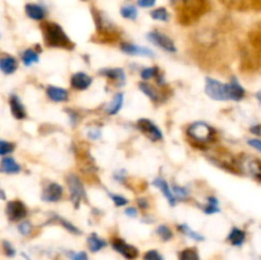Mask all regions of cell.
Returning a JSON list of instances; mask_svg holds the SVG:
<instances>
[{"mask_svg":"<svg viewBox=\"0 0 261 260\" xmlns=\"http://www.w3.org/2000/svg\"><path fill=\"white\" fill-rule=\"evenodd\" d=\"M70 84L74 89L76 91H84V89L89 88L92 84V78L86 73H75L70 78Z\"/></svg>","mask_w":261,"mask_h":260,"instance_id":"7c38bea8","label":"cell"},{"mask_svg":"<svg viewBox=\"0 0 261 260\" xmlns=\"http://www.w3.org/2000/svg\"><path fill=\"white\" fill-rule=\"evenodd\" d=\"M68 114H69V117H70L71 125H75L76 121H78V115H76L74 111H70V110H68Z\"/></svg>","mask_w":261,"mask_h":260,"instance_id":"f6af8a7d","label":"cell"},{"mask_svg":"<svg viewBox=\"0 0 261 260\" xmlns=\"http://www.w3.org/2000/svg\"><path fill=\"white\" fill-rule=\"evenodd\" d=\"M27 206L20 200H12L7 204V216L9 221L20 222L27 217Z\"/></svg>","mask_w":261,"mask_h":260,"instance_id":"ba28073f","label":"cell"},{"mask_svg":"<svg viewBox=\"0 0 261 260\" xmlns=\"http://www.w3.org/2000/svg\"><path fill=\"white\" fill-rule=\"evenodd\" d=\"M46 93H47L48 98L54 102H65L69 98L68 91L56 86H48Z\"/></svg>","mask_w":261,"mask_h":260,"instance_id":"e0dca14e","label":"cell"},{"mask_svg":"<svg viewBox=\"0 0 261 260\" xmlns=\"http://www.w3.org/2000/svg\"><path fill=\"white\" fill-rule=\"evenodd\" d=\"M256 98H257V101H259L260 103H261V91H259V92H257V93H256Z\"/></svg>","mask_w":261,"mask_h":260,"instance_id":"681fc988","label":"cell"},{"mask_svg":"<svg viewBox=\"0 0 261 260\" xmlns=\"http://www.w3.org/2000/svg\"><path fill=\"white\" fill-rule=\"evenodd\" d=\"M138 204L140 205V208H143V209L148 208V203H147V200H145V199H138Z\"/></svg>","mask_w":261,"mask_h":260,"instance_id":"7dc6e473","label":"cell"},{"mask_svg":"<svg viewBox=\"0 0 261 260\" xmlns=\"http://www.w3.org/2000/svg\"><path fill=\"white\" fill-rule=\"evenodd\" d=\"M140 75L144 81H148V79H152L158 76V68L157 66H153V68H144L142 71H140Z\"/></svg>","mask_w":261,"mask_h":260,"instance_id":"d6a6232c","label":"cell"},{"mask_svg":"<svg viewBox=\"0 0 261 260\" xmlns=\"http://www.w3.org/2000/svg\"><path fill=\"white\" fill-rule=\"evenodd\" d=\"M2 171L4 173H18L20 171V166L15 162L14 158L12 157H3L2 160Z\"/></svg>","mask_w":261,"mask_h":260,"instance_id":"44dd1931","label":"cell"},{"mask_svg":"<svg viewBox=\"0 0 261 260\" xmlns=\"http://www.w3.org/2000/svg\"><path fill=\"white\" fill-rule=\"evenodd\" d=\"M139 88H140V91H142L143 93L147 94V96L149 97L152 101H160V99L162 98V96H161V92L158 91V89H155L152 84L145 83L144 82V83L139 84Z\"/></svg>","mask_w":261,"mask_h":260,"instance_id":"cb8c5ba5","label":"cell"},{"mask_svg":"<svg viewBox=\"0 0 261 260\" xmlns=\"http://www.w3.org/2000/svg\"><path fill=\"white\" fill-rule=\"evenodd\" d=\"M87 242H88V247L92 252L99 251V250H102L103 247H106V245H107V242L105 241V240L99 239L96 233L89 235Z\"/></svg>","mask_w":261,"mask_h":260,"instance_id":"603a6c76","label":"cell"},{"mask_svg":"<svg viewBox=\"0 0 261 260\" xmlns=\"http://www.w3.org/2000/svg\"><path fill=\"white\" fill-rule=\"evenodd\" d=\"M63 196V186L56 183H50L42 191V200L46 203H56Z\"/></svg>","mask_w":261,"mask_h":260,"instance_id":"30bf717a","label":"cell"},{"mask_svg":"<svg viewBox=\"0 0 261 260\" xmlns=\"http://www.w3.org/2000/svg\"><path fill=\"white\" fill-rule=\"evenodd\" d=\"M205 93L216 101H228L227 93V84L221 83L213 78H206L205 81Z\"/></svg>","mask_w":261,"mask_h":260,"instance_id":"277c9868","label":"cell"},{"mask_svg":"<svg viewBox=\"0 0 261 260\" xmlns=\"http://www.w3.org/2000/svg\"><path fill=\"white\" fill-rule=\"evenodd\" d=\"M157 0H138V5L140 8H152Z\"/></svg>","mask_w":261,"mask_h":260,"instance_id":"b9f144b4","label":"cell"},{"mask_svg":"<svg viewBox=\"0 0 261 260\" xmlns=\"http://www.w3.org/2000/svg\"><path fill=\"white\" fill-rule=\"evenodd\" d=\"M148 40H149V42H152L153 45L158 46V47L167 51V53H176V51H177L175 42H173L167 35L160 32V31H152V32L148 33Z\"/></svg>","mask_w":261,"mask_h":260,"instance_id":"8992f818","label":"cell"},{"mask_svg":"<svg viewBox=\"0 0 261 260\" xmlns=\"http://www.w3.org/2000/svg\"><path fill=\"white\" fill-rule=\"evenodd\" d=\"M25 13L30 18L35 20H42L46 17L45 8L38 4H27L25 5Z\"/></svg>","mask_w":261,"mask_h":260,"instance_id":"ac0fdd59","label":"cell"},{"mask_svg":"<svg viewBox=\"0 0 261 260\" xmlns=\"http://www.w3.org/2000/svg\"><path fill=\"white\" fill-rule=\"evenodd\" d=\"M38 60H40V59H38V54L36 53L33 48H27V50L22 54V61L25 66L33 65V64L38 63Z\"/></svg>","mask_w":261,"mask_h":260,"instance_id":"d4e9b609","label":"cell"},{"mask_svg":"<svg viewBox=\"0 0 261 260\" xmlns=\"http://www.w3.org/2000/svg\"><path fill=\"white\" fill-rule=\"evenodd\" d=\"M204 212H205L206 214L218 213L219 206H218V200H217V198H214V196H209L208 203H206V205L204 206Z\"/></svg>","mask_w":261,"mask_h":260,"instance_id":"f546056e","label":"cell"},{"mask_svg":"<svg viewBox=\"0 0 261 260\" xmlns=\"http://www.w3.org/2000/svg\"><path fill=\"white\" fill-rule=\"evenodd\" d=\"M240 167L241 171H244L246 175L254 180L261 183V161L257 158L251 157V155H246L244 160L240 161Z\"/></svg>","mask_w":261,"mask_h":260,"instance_id":"5b68a950","label":"cell"},{"mask_svg":"<svg viewBox=\"0 0 261 260\" xmlns=\"http://www.w3.org/2000/svg\"><path fill=\"white\" fill-rule=\"evenodd\" d=\"M18 68V63L13 56H3L0 59V69L4 74H13Z\"/></svg>","mask_w":261,"mask_h":260,"instance_id":"d6986e66","label":"cell"},{"mask_svg":"<svg viewBox=\"0 0 261 260\" xmlns=\"http://www.w3.org/2000/svg\"><path fill=\"white\" fill-rule=\"evenodd\" d=\"M137 126L145 137L149 138L153 142H160L163 139V134L160 127L154 122L150 121L149 119H139L137 122Z\"/></svg>","mask_w":261,"mask_h":260,"instance_id":"52a82bcc","label":"cell"},{"mask_svg":"<svg viewBox=\"0 0 261 260\" xmlns=\"http://www.w3.org/2000/svg\"><path fill=\"white\" fill-rule=\"evenodd\" d=\"M99 74L106 76V78L111 79V81H114L117 86H122V84L125 83V78H126L125 71L120 68L102 69V70H99Z\"/></svg>","mask_w":261,"mask_h":260,"instance_id":"5bb4252c","label":"cell"},{"mask_svg":"<svg viewBox=\"0 0 261 260\" xmlns=\"http://www.w3.org/2000/svg\"><path fill=\"white\" fill-rule=\"evenodd\" d=\"M121 51L122 53L127 54V55H132V56H153L152 50L147 47H142V46H138L134 45V43H130V42H122L121 43Z\"/></svg>","mask_w":261,"mask_h":260,"instance_id":"8fae6325","label":"cell"},{"mask_svg":"<svg viewBox=\"0 0 261 260\" xmlns=\"http://www.w3.org/2000/svg\"><path fill=\"white\" fill-rule=\"evenodd\" d=\"M144 260H165L157 250H149L144 254Z\"/></svg>","mask_w":261,"mask_h":260,"instance_id":"8d00e7d4","label":"cell"},{"mask_svg":"<svg viewBox=\"0 0 261 260\" xmlns=\"http://www.w3.org/2000/svg\"><path fill=\"white\" fill-rule=\"evenodd\" d=\"M214 129L205 122H194L188 127V135L199 143H209L214 139Z\"/></svg>","mask_w":261,"mask_h":260,"instance_id":"7a4b0ae2","label":"cell"},{"mask_svg":"<svg viewBox=\"0 0 261 260\" xmlns=\"http://www.w3.org/2000/svg\"><path fill=\"white\" fill-rule=\"evenodd\" d=\"M9 105H10V110H12V115L17 120H23L25 116H27L24 105L22 103V101H20L18 96L12 94V96L9 97Z\"/></svg>","mask_w":261,"mask_h":260,"instance_id":"9a60e30c","label":"cell"},{"mask_svg":"<svg viewBox=\"0 0 261 260\" xmlns=\"http://www.w3.org/2000/svg\"><path fill=\"white\" fill-rule=\"evenodd\" d=\"M70 257H71V260H89L88 259V255H87L84 251L71 252Z\"/></svg>","mask_w":261,"mask_h":260,"instance_id":"60d3db41","label":"cell"},{"mask_svg":"<svg viewBox=\"0 0 261 260\" xmlns=\"http://www.w3.org/2000/svg\"><path fill=\"white\" fill-rule=\"evenodd\" d=\"M112 246H114V249L116 250L119 254H121L122 256H125L129 260L135 259V257H138V255H139V251H138L137 247L133 246V245H129L127 242H125L124 240L121 239H115L114 241H112Z\"/></svg>","mask_w":261,"mask_h":260,"instance_id":"9c48e42d","label":"cell"},{"mask_svg":"<svg viewBox=\"0 0 261 260\" xmlns=\"http://www.w3.org/2000/svg\"><path fill=\"white\" fill-rule=\"evenodd\" d=\"M112 198V201L115 203V205L117 206H122V205H126L127 204V199L124 198V196L121 195H111Z\"/></svg>","mask_w":261,"mask_h":260,"instance_id":"ab89813d","label":"cell"},{"mask_svg":"<svg viewBox=\"0 0 261 260\" xmlns=\"http://www.w3.org/2000/svg\"><path fill=\"white\" fill-rule=\"evenodd\" d=\"M249 145L250 147L255 148L256 150H259L261 153V140L260 139H250L249 140Z\"/></svg>","mask_w":261,"mask_h":260,"instance_id":"7bdbcfd3","label":"cell"},{"mask_svg":"<svg viewBox=\"0 0 261 260\" xmlns=\"http://www.w3.org/2000/svg\"><path fill=\"white\" fill-rule=\"evenodd\" d=\"M150 17L155 20L167 22L168 18H170V14H168V12L166 8H157V9H154L152 13H150Z\"/></svg>","mask_w":261,"mask_h":260,"instance_id":"f1b7e54d","label":"cell"},{"mask_svg":"<svg viewBox=\"0 0 261 260\" xmlns=\"http://www.w3.org/2000/svg\"><path fill=\"white\" fill-rule=\"evenodd\" d=\"M178 229H180L182 233H185L186 236L190 237V239L195 240V241H203V240H204V237L201 236L200 233H198L196 231L191 229L190 227L188 226V224H180V226H178Z\"/></svg>","mask_w":261,"mask_h":260,"instance_id":"484cf974","label":"cell"},{"mask_svg":"<svg viewBox=\"0 0 261 260\" xmlns=\"http://www.w3.org/2000/svg\"><path fill=\"white\" fill-rule=\"evenodd\" d=\"M120 13L126 19H137L138 17V9L135 7H133V5H125V7L121 8Z\"/></svg>","mask_w":261,"mask_h":260,"instance_id":"83f0119b","label":"cell"},{"mask_svg":"<svg viewBox=\"0 0 261 260\" xmlns=\"http://www.w3.org/2000/svg\"><path fill=\"white\" fill-rule=\"evenodd\" d=\"M42 30L46 45L50 46V47H73V43L69 40L66 33L64 32L63 28L59 24H56V23H45Z\"/></svg>","mask_w":261,"mask_h":260,"instance_id":"6da1fadb","label":"cell"},{"mask_svg":"<svg viewBox=\"0 0 261 260\" xmlns=\"http://www.w3.org/2000/svg\"><path fill=\"white\" fill-rule=\"evenodd\" d=\"M3 250H4V252L7 256L13 257L15 255V249L13 247V245L9 244L8 241H3Z\"/></svg>","mask_w":261,"mask_h":260,"instance_id":"74e56055","label":"cell"},{"mask_svg":"<svg viewBox=\"0 0 261 260\" xmlns=\"http://www.w3.org/2000/svg\"><path fill=\"white\" fill-rule=\"evenodd\" d=\"M125 214H126V216H129V217H137L138 216V212H137V209L135 208H127L126 211H125Z\"/></svg>","mask_w":261,"mask_h":260,"instance_id":"bcb514c9","label":"cell"},{"mask_svg":"<svg viewBox=\"0 0 261 260\" xmlns=\"http://www.w3.org/2000/svg\"><path fill=\"white\" fill-rule=\"evenodd\" d=\"M227 93H228V99L241 101L245 94H246V92H245L244 87L236 81V78H233L229 83H227Z\"/></svg>","mask_w":261,"mask_h":260,"instance_id":"4fadbf2b","label":"cell"},{"mask_svg":"<svg viewBox=\"0 0 261 260\" xmlns=\"http://www.w3.org/2000/svg\"><path fill=\"white\" fill-rule=\"evenodd\" d=\"M245 240H246V233H245L242 229L237 228V227L231 229V232H229L228 235V241L231 242L233 246H242Z\"/></svg>","mask_w":261,"mask_h":260,"instance_id":"7402d4cb","label":"cell"},{"mask_svg":"<svg viewBox=\"0 0 261 260\" xmlns=\"http://www.w3.org/2000/svg\"><path fill=\"white\" fill-rule=\"evenodd\" d=\"M13 149H14V145H13L12 143H8L7 140H2V142H0V154H2L3 157H5V154L10 153Z\"/></svg>","mask_w":261,"mask_h":260,"instance_id":"e575fe53","label":"cell"},{"mask_svg":"<svg viewBox=\"0 0 261 260\" xmlns=\"http://www.w3.org/2000/svg\"><path fill=\"white\" fill-rule=\"evenodd\" d=\"M18 231H19L22 235H30V232L32 231V226H31L30 222L27 221L20 222L19 226H18Z\"/></svg>","mask_w":261,"mask_h":260,"instance_id":"f35d334b","label":"cell"},{"mask_svg":"<svg viewBox=\"0 0 261 260\" xmlns=\"http://www.w3.org/2000/svg\"><path fill=\"white\" fill-rule=\"evenodd\" d=\"M172 191H173V194H175L176 199H180V200H185V199L189 198L188 189L182 188V186L173 185L172 186Z\"/></svg>","mask_w":261,"mask_h":260,"instance_id":"1f68e13d","label":"cell"},{"mask_svg":"<svg viewBox=\"0 0 261 260\" xmlns=\"http://www.w3.org/2000/svg\"><path fill=\"white\" fill-rule=\"evenodd\" d=\"M66 183H68L69 191H70V199L74 203V206L78 208L79 204L82 203L84 198H86V191H84V186L82 184L81 178L78 177L74 173H70L66 178Z\"/></svg>","mask_w":261,"mask_h":260,"instance_id":"3957f363","label":"cell"},{"mask_svg":"<svg viewBox=\"0 0 261 260\" xmlns=\"http://www.w3.org/2000/svg\"><path fill=\"white\" fill-rule=\"evenodd\" d=\"M260 129H261V126H259V125H257V126H252L251 133H254V134H260V132H259Z\"/></svg>","mask_w":261,"mask_h":260,"instance_id":"c3c4849f","label":"cell"},{"mask_svg":"<svg viewBox=\"0 0 261 260\" xmlns=\"http://www.w3.org/2000/svg\"><path fill=\"white\" fill-rule=\"evenodd\" d=\"M122 105H124V93H116L114 96V98H112V101L110 102V105L107 106L106 109V112L109 115H116L117 112L121 110Z\"/></svg>","mask_w":261,"mask_h":260,"instance_id":"ffe728a7","label":"cell"},{"mask_svg":"<svg viewBox=\"0 0 261 260\" xmlns=\"http://www.w3.org/2000/svg\"><path fill=\"white\" fill-rule=\"evenodd\" d=\"M153 185H154L155 188L160 189L161 193H162L163 195L167 198L170 205H175V204H176V196H175V194H173L172 189L168 186L167 181H166L165 178H162V177L154 178V181H153Z\"/></svg>","mask_w":261,"mask_h":260,"instance_id":"2e32d148","label":"cell"},{"mask_svg":"<svg viewBox=\"0 0 261 260\" xmlns=\"http://www.w3.org/2000/svg\"><path fill=\"white\" fill-rule=\"evenodd\" d=\"M224 4L233 8H245L250 3V0H222Z\"/></svg>","mask_w":261,"mask_h":260,"instance_id":"d590c367","label":"cell"},{"mask_svg":"<svg viewBox=\"0 0 261 260\" xmlns=\"http://www.w3.org/2000/svg\"><path fill=\"white\" fill-rule=\"evenodd\" d=\"M180 260H199L198 250L194 249V247H189V249L182 250L180 252Z\"/></svg>","mask_w":261,"mask_h":260,"instance_id":"4316f807","label":"cell"},{"mask_svg":"<svg viewBox=\"0 0 261 260\" xmlns=\"http://www.w3.org/2000/svg\"><path fill=\"white\" fill-rule=\"evenodd\" d=\"M99 135H101V132H99L98 129H91L88 132V137L91 138V139H98Z\"/></svg>","mask_w":261,"mask_h":260,"instance_id":"ee69618b","label":"cell"},{"mask_svg":"<svg viewBox=\"0 0 261 260\" xmlns=\"http://www.w3.org/2000/svg\"><path fill=\"white\" fill-rule=\"evenodd\" d=\"M157 235L163 240V241H170L173 236V233H172V231H171L170 227L165 226V224H162V226L158 227Z\"/></svg>","mask_w":261,"mask_h":260,"instance_id":"4dcf8cb0","label":"cell"},{"mask_svg":"<svg viewBox=\"0 0 261 260\" xmlns=\"http://www.w3.org/2000/svg\"><path fill=\"white\" fill-rule=\"evenodd\" d=\"M55 219H56V221H59V223L63 224V226L65 227V228L68 229L69 232H71V233H74V235H79V233H81V231H79V229L76 228V227L74 226V224L71 223V222L66 221V219L61 218V217H58V216L55 217Z\"/></svg>","mask_w":261,"mask_h":260,"instance_id":"836d02e7","label":"cell"}]
</instances>
